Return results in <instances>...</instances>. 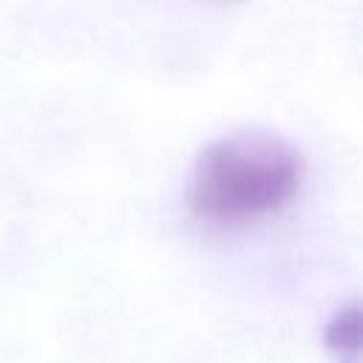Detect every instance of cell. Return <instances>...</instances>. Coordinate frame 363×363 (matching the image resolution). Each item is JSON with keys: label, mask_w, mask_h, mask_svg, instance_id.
Segmentation results:
<instances>
[{"label": "cell", "mask_w": 363, "mask_h": 363, "mask_svg": "<svg viewBox=\"0 0 363 363\" xmlns=\"http://www.w3.org/2000/svg\"><path fill=\"white\" fill-rule=\"evenodd\" d=\"M303 176V156L284 136L235 130L196 153L187 207L213 230H238L286 210L298 199Z\"/></svg>", "instance_id": "cell-1"}, {"label": "cell", "mask_w": 363, "mask_h": 363, "mask_svg": "<svg viewBox=\"0 0 363 363\" xmlns=\"http://www.w3.org/2000/svg\"><path fill=\"white\" fill-rule=\"evenodd\" d=\"M323 346L335 363H360V306L349 301L323 326Z\"/></svg>", "instance_id": "cell-2"}]
</instances>
